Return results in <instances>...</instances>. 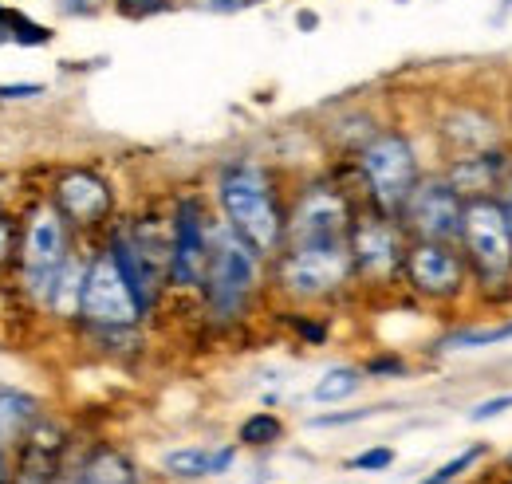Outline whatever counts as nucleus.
Wrapping results in <instances>:
<instances>
[{
    "mask_svg": "<svg viewBox=\"0 0 512 484\" xmlns=\"http://www.w3.org/2000/svg\"><path fill=\"white\" fill-rule=\"evenodd\" d=\"M217 205H221V221L249 241L264 256L276 260L288 241V213L280 205L276 182L264 166L256 162H229L217 174Z\"/></svg>",
    "mask_w": 512,
    "mask_h": 484,
    "instance_id": "1",
    "label": "nucleus"
},
{
    "mask_svg": "<svg viewBox=\"0 0 512 484\" xmlns=\"http://www.w3.org/2000/svg\"><path fill=\"white\" fill-rule=\"evenodd\" d=\"M359 178L367 189V209L398 217L402 205L410 201L414 185L422 182V158L414 150V142L402 130H379L359 146Z\"/></svg>",
    "mask_w": 512,
    "mask_h": 484,
    "instance_id": "2",
    "label": "nucleus"
},
{
    "mask_svg": "<svg viewBox=\"0 0 512 484\" xmlns=\"http://www.w3.org/2000/svg\"><path fill=\"white\" fill-rule=\"evenodd\" d=\"M260 264L264 256L249 241H241L225 221H213V248H209V268H205V307L213 319L233 323L245 315L260 284Z\"/></svg>",
    "mask_w": 512,
    "mask_h": 484,
    "instance_id": "3",
    "label": "nucleus"
},
{
    "mask_svg": "<svg viewBox=\"0 0 512 484\" xmlns=\"http://www.w3.org/2000/svg\"><path fill=\"white\" fill-rule=\"evenodd\" d=\"M461 252L473 276V288L485 296L512 288V229L497 197H473L465 201V225H461Z\"/></svg>",
    "mask_w": 512,
    "mask_h": 484,
    "instance_id": "4",
    "label": "nucleus"
},
{
    "mask_svg": "<svg viewBox=\"0 0 512 484\" xmlns=\"http://www.w3.org/2000/svg\"><path fill=\"white\" fill-rule=\"evenodd\" d=\"M355 280L351 241L335 244H284L276 256V284L292 300H327Z\"/></svg>",
    "mask_w": 512,
    "mask_h": 484,
    "instance_id": "5",
    "label": "nucleus"
},
{
    "mask_svg": "<svg viewBox=\"0 0 512 484\" xmlns=\"http://www.w3.org/2000/svg\"><path fill=\"white\" fill-rule=\"evenodd\" d=\"M67 221L56 205H36L28 225H24V244H20V268H24V288L36 303H52V288L64 272L71 244H67Z\"/></svg>",
    "mask_w": 512,
    "mask_h": 484,
    "instance_id": "6",
    "label": "nucleus"
},
{
    "mask_svg": "<svg viewBox=\"0 0 512 484\" xmlns=\"http://www.w3.org/2000/svg\"><path fill=\"white\" fill-rule=\"evenodd\" d=\"M402 284L422 303H434V307L461 303L473 292V276H469V264H465L461 244L410 241L406 268H402Z\"/></svg>",
    "mask_w": 512,
    "mask_h": 484,
    "instance_id": "7",
    "label": "nucleus"
},
{
    "mask_svg": "<svg viewBox=\"0 0 512 484\" xmlns=\"http://www.w3.org/2000/svg\"><path fill=\"white\" fill-rule=\"evenodd\" d=\"M406 252L410 237L398 225V217H383L375 209L359 213L351 225V260H355V280L363 284H402V268H406Z\"/></svg>",
    "mask_w": 512,
    "mask_h": 484,
    "instance_id": "8",
    "label": "nucleus"
},
{
    "mask_svg": "<svg viewBox=\"0 0 512 484\" xmlns=\"http://www.w3.org/2000/svg\"><path fill=\"white\" fill-rule=\"evenodd\" d=\"M398 225L406 229L410 241L461 244L465 197L453 189L446 174H422V182L414 185L410 201L398 213Z\"/></svg>",
    "mask_w": 512,
    "mask_h": 484,
    "instance_id": "9",
    "label": "nucleus"
},
{
    "mask_svg": "<svg viewBox=\"0 0 512 484\" xmlns=\"http://www.w3.org/2000/svg\"><path fill=\"white\" fill-rule=\"evenodd\" d=\"M142 303L134 296L130 280L123 276L119 260L111 256V248L95 252L87 264V288H83V307L79 319L103 327V331H127L142 319Z\"/></svg>",
    "mask_w": 512,
    "mask_h": 484,
    "instance_id": "10",
    "label": "nucleus"
},
{
    "mask_svg": "<svg viewBox=\"0 0 512 484\" xmlns=\"http://www.w3.org/2000/svg\"><path fill=\"white\" fill-rule=\"evenodd\" d=\"M351 225H355V213L339 185H308L288 213V241L284 244L351 241Z\"/></svg>",
    "mask_w": 512,
    "mask_h": 484,
    "instance_id": "11",
    "label": "nucleus"
},
{
    "mask_svg": "<svg viewBox=\"0 0 512 484\" xmlns=\"http://www.w3.org/2000/svg\"><path fill=\"white\" fill-rule=\"evenodd\" d=\"M213 248V221H205V209L197 197H182L170 225V252H166V276L174 288H201Z\"/></svg>",
    "mask_w": 512,
    "mask_h": 484,
    "instance_id": "12",
    "label": "nucleus"
},
{
    "mask_svg": "<svg viewBox=\"0 0 512 484\" xmlns=\"http://www.w3.org/2000/svg\"><path fill=\"white\" fill-rule=\"evenodd\" d=\"M111 205H115L111 182L91 174V170H71L56 182V209L79 229L103 225L111 217Z\"/></svg>",
    "mask_w": 512,
    "mask_h": 484,
    "instance_id": "13",
    "label": "nucleus"
},
{
    "mask_svg": "<svg viewBox=\"0 0 512 484\" xmlns=\"http://www.w3.org/2000/svg\"><path fill=\"white\" fill-rule=\"evenodd\" d=\"M453 189L473 201V197H497L505 182L512 178V158L505 146H493V150H481V154H461V158H449V166L442 170Z\"/></svg>",
    "mask_w": 512,
    "mask_h": 484,
    "instance_id": "14",
    "label": "nucleus"
},
{
    "mask_svg": "<svg viewBox=\"0 0 512 484\" xmlns=\"http://www.w3.org/2000/svg\"><path fill=\"white\" fill-rule=\"evenodd\" d=\"M237 461V445H178L162 457V473L178 481H205L229 473Z\"/></svg>",
    "mask_w": 512,
    "mask_h": 484,
    "instance_id": "15",
    "label": "nucleus"
},
{
    "mask_svg": "<svg viewBox=\"0 0 512 484\" xmlns=\"http://www.w3.org/2000/svg\"><path fill=\"white\" fill-rule=\"evenodd\" d=\"M67 484H142V477L119 449H99L79 465V473Z\"/></svg>",
    "mask_w": 512,
    "mask_h": 484,
    "instance_id": "16",
    "label": "nucleus"
},
{
    "mask_svg": "<svg viewBox=\"0 0 512 484\" xmlns=\"http://www.w3.org/2000/svg\"><path fill=\"white\" fill-rule=\"evenodd\" d=\"M40 418V402L24 390H0V449L16 445Z\"/></svg>",
    "mask_w": 512,
    "mask_h": 484,
    "instance_id": "17",
    "label": "nucleus"
},
{
    "mask_svg": "<svg viewBox=\"0 0 512 484\" xmlns=\"http://www.w3.org/2000/svg\"><path fill=\"white\" fill-rule=\"evenodd\" d=\"M363 382H367V370L363 366H351V363L327 366L320 378H316V386H312V402H320V406L347 402V398H355L363 390Z\"/></svg>",
    "mask_w": 512,
    "mask_h": 484,
    "instance_id": "18",
    "label": "nucleus"
},
{
    "mask_svg": "<svg viewBox=\"0 0 512 484\" xmlns=\"http://www.w3.org/2000/svg\"><path fill=\"white\" fill-rule=\"evenodd\" d=\"M87 264L91 260H83V256H67L64 272H60V280H56V288H52V315H60V319H71V315H79V307H83V288H87Z\"/></svg>",
    "mask_w": 512,
    "mask_h": 484,
    "instance_id": "19",
    "label": "nucleus"
},
{
    "mask_svg": "<svg viewBox=\"0 0 512 484\" xmlns=\"http://www.w3.org/2000/svg\"><path fill=\"white\" fill-rule=\"evenodd\" d=\"M453 351H481V347H497V343H512V319L505 323H489V327H461L449 339H442Z\"/></svg>",
    "mask_w": 512,
    "mask_h": 484,
    "instance_id": "20",
    "label": "nucleus"
},
{
    "mask_svg": "<svg viewBox=\"0 0 512 484\" xmlns=\"http://www.w3.org/2000/svg\"><path fill=\"white\" fill-rule=\"evenodd\" d=\"M284 437V422L272 414V410H256L249 414L241 429H237V441L249 445V449H264V445H276Z\"/></svg>",
    "mask_w": 512,
    "mask_h": 484,
    "instance_id": "21",
    "label": "nucleus"
},
{
    "mask_svg": "<svg viewBox=\"0 0 512 484\" xmlns=\"http://www.w3.org/2000/svg\"><path fill=\"white\" fill-rule=\"evenodd\" d=\"M481 457H489V445L485 441H477V445H469V449H461V453H453L446 465H438L430 477H422L418 484H453V481H461Z\"/></svg>",
    "mask_w": 512,
    "mask_h": 484,
    "instance_id": "22",
    "label": "nucleus"
},
{
    "mask_svg": "<svg viewBox=\"0 0 512 484\" xmlns=\"http://www.w3.org/2000/svg\"><path fill=\"white\" fill-rule=\"evenodd\" d=\"M0 36H12L16 44H48L52 40V32L48 28H40V24H32L28 16H20V12H12V8H0Z\"/></svg>",
    "mask_w": 512,
    "mask_h": 484,
    "instance_id": "23",
    "label": "nucleus"
},
{
    "mask_svg": "<svg viewBox=\"0 0 512 484\" xmlns=\"http://www.w3.org/2000/svg\"><path fill=\"white\" fill-rule=\"evenodd\" d=\"M394 465V449L390 445H375V449H363L359 457L347 461V469H359V473H383Z\"/></svg>",
    "mask_w": 512,
    "mask_h": 484,
    "instance_id": "24",
    "label": "nucleus"
},
{
    "mask_svg": "<svg viewBox=\"0 0 512 484\" xmlns=\"http://www.w3.org/2000/svg\"><path fill=\"white\" fill-rule=\"evenodd\" d=\"M12 484H52V457H44V453L28 457V465L12 477Z\"/></svg>",
    "mask_w": 512,
    "mask_h": 484,
    "instance_id": "25",
    "label": "nucleus"
},
{
    "mask_svg": "<svg viewBox=\"0 0 512 484\" xmlns=\"http://www.w3.org/2000/svg\"><path fill=\"white\" fill-rule=\"evenodd\" d=\"M505 410H512V394H497V398H485V402H477L473 410H469V422H489V418H501Z\"/></svg>",
    "mask_w": 512,
    "mask_h": 484,
    "instance_id": "26",
    "label": "nucleus"
},
{
    "mask_svg": "<svg viewBox=\"0 0 512 484\" xmlns=\"http://www.w3.org/2000/svg\"><path fill=\"white\" fill-rule=\"evenodd\" d=\"M166 8H174V0H119V12H123V16H134V20L158 16V12H166Z\"/></svg>",
    "mask_w": 512,
    "mask_h": 484,
    "instance_id": "27",
    "label": "nucleus"
},
{
    "mask_svg": "<svg viewBox=\"0 0 512 484\" xmlns=\"http://www.w3.org/2000/svg\"><path fill=\"white\" fill-rule=\"evenodd\" d=\"M379 410H347V414H320V418H312L316 429L323 425H351V422H367V418H375Z\"/></svg>",
    "mask_w": 512,
    "mask_h": 484,
    "instance_id": "28",
    "label": "nucleus"
},
{
    "mask_svg": "<svg viewBox=\"0 0 512 484\" xmlns=\"http://www.w3.org/2000/svg\"><path fill=\"white\" fill-rule=\"evenodd\" d=\"M367 374H406V363L398 355H386V359H375V363L363 366Z\"/></svg>",
    "mask_w": 512,
    "mask_h": 484,
    "instance_id": "29",
    "label": "nucleus"
},
{
    "mask_svg": "<svg viewBox=\"0 0 512 484\" xmlns=\"http://www.w3.org/2000/svg\"><path fill=\"white\" fill-rule=\"evenodd\" d=\"M28 95H44L40 83H12V87H0V99H28Z\"/></svg>",
    "mask_w": 512,
    "mask_h": 484,
    "instance_id": "30",
    "label": "nucleus"
},
{
    "mask_svg": "<svg viewBox=\"0 0 512 484\" xmlns=\"http://www.w3.org/2000/svg\"><path fill=\"white\" fill-rule=\"evenodd\" d=\"M60 8H64V12H75V16H83V12H95L99 4H95V0H60Z\"/></svg>",
    "mask_w": 512,
    "mask_h": 484,
    "instance_id": "31",
    "label": "nucleus"
},
{
    "mask_svg": "<svg viewBox=\"0 0 512 484\" xmlns=\"http://www.w3.org/2000/svg\"><path fill=\"white\" fill-rule=\"evenodd\" d=\"M296 24H300V28H308V32H312V28H316V24H320V20H316V12H300V16H296Z\"/></svg>",
    "mask_w": 512,
    "mask_h": 484,
    "instance_id": "32",
    "label": "nucleus"
},
{
    "mask_svg": "<svg viewBox=\"0 0 512 484\" xmlns=\"http://www.w3.org/2000/svg\"><path fill=\"white\" fill-rule=\"evenodd\" d=\"M8 241H12V237H8V225H4V217H0V260L8 256Z\"/></svg>",
    "mask_w": 512,
    "mask_h": 484,
    "instance_id": "33",
    "label": "nucleus"
},
{
    "mask_svg": "<svg viewBox=\"0 0 512 484\" xmlns=\"http://www.w3.org/2000/svg\"><path fill=\"white\" fill-rule=\"evenodd\" d=\"M501 469H505V473H509V477H512V449H509V453H505V461H501Z\"/></svg>",
    "mask_w": 512,
    "mask_h": 484,
    "instance_id": "34",
    "label": "nucleus"
},
{
    "mask_svg": "<svg viewBox=\"0 0 512 484\" xmlns=\"http://www.w3.org/2000/svg\"><path fill=\"white\" fill-rule=\"evenodd\" d=\"M4 477H8V465H4V453H0V484H4Z\"/></svg>",
    "mask_w": 512,
    "mask_h": 484,
    "instance_id": "35",
    "label": "nucleus"
},
{
    "mask_svg": "<svg viewBox=\"0 0 512 484\" xmlns=\"http://www.w3.org/2000/svg\"><path fill=\"white\" fill-rule=\"evenodd\" d=\"M501 484H512V477H509V473H505V481H501Z\"/></svg>",
    "mask_w": 512,
    "mask_h": 484,
    "instance_id": "36",
    "label": "nucleus"
},
{
    "mask_svg": "<svg viewBox=\"0 0 512 484\" xmlns=\"http://www.w3.org/2000/svg\"><path fill=\"white\" fill-rule=\"evenodd\" d=\"M509 182H512V178H509Z\"/></svg>",
    "mask_w": 512,
    "mask_h": 484,
    "instance_id": "37",
    "label": "nucleus"
}]
</instances>
